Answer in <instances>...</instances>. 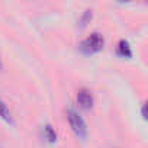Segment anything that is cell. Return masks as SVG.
<instances>
[{"label":"cell","mask_w":148,"mask_h":148,"mask_svg":"<svg viewBox=\"0 0 148 148\" xmlns=\"http://www.w3.org/2000/svg\"><path fill=\"white\" fill-rule=\"evenodd\" d=\"M67 119H68V123L73 129V132L76 134L77 136L80 138H84L86 134H87V128H86V123L83 121V118L74 110V109H68L67 110Z\"/></svg>","instance_id":"6da1fadb"},{"label":"cell","mask_w":148,"mask_h":148,"mask_svg":"<svg viewBox=\"0 0 148 148\" xmlns=\"http://www.w3.org/2000/svg\"><path fill=\"white\" fill-rule=\"evenodd\" d=\"M105 45V39L100 34L97 32H93L90 34L83 42H82V49L86 52V54H93V52H99L102 51Z\"/></svg>","instance_id":"7a4b0ae2"},{"label":"cell","mask_w":148,"mask_h":148,"mask_svg":"<svg viewBox=\"0 0 148 148\" xmlns=\"http://www.w3.org/2000/svg\"><path fill=\"white\" fill-rule=\"evenodd\" d=\"M77 102L86 110H89V109L93 108V96H92V93L87 89H80L79 90V93H77Z\"/></svg>","instance_id":"3957f363"},{"label":"cell","mask_w":148,"mask_h":148,"mask_svg":"<svg viewBox=\"0 0 148 148\" xmlns=\"http://www.w3.org/2000/svg\"><path fill=\"white\" fill-rule=\"evenodd\" d=\"M118 54L122 55V57H126V58L132 57L131 45H129L128 41H125V39H121V41H119V44H118Z\"/></svg>","instance_id":"277c9868"},{"label":"cell","mask_w":148,"mask_h":148,"mask_svg":"<svg viewBox=\"0 0 148 148\" xmlns=\"http://www.w3.org/2000/svg\"><path fill=\"white\" fill-rule=\"evenodd\" d=\"M92 18H93V12H92L90 9L84 10V12H83V15H82V18H80V21H79V26H80L82 29H83V28H86V26H87V23H90Z\"/></svg>","instance_id":"5b68a950"},{"label":"cell","mask_w":148,"mask_h":148,"mask_svg":"<svg viewBox=\"0 0 148 148\" xmlns=\"http://www.w3.org/2000/svg\"><path fill=\"white\" fill-rule=\"evenodd\" d=\"M0 118H2L3 121L12 123V115H10V110L8 109V106L0 100Z\"/></svg>","instance_id":"8992f818"},{"label":"cell","mask_w":148,"mask_h":148,"mask_svg":"<svg viewBox=\"0 0 148 148\" xmlns=\"http://www.w3.org/2000/svg\"><path fill=\"white\" fill-rule=\"evenodd\" d=\"M44 134H45V136H47V139H48L49 142H55V141H57L55 129H54L49 123H47V125L44 126Z\"/></svg>","instance_id":"52a82bcc"},{"label":"cell","mask_w":148,"mask_h":148,"mask_svg":"<svg viewBox=\"0 0 148 148\" xmlns=\"http://www.w3.org/2000/svg\"><path fill=\"white\" fill-rule=\"evenodd\" d=\"M141 112H142V116H144V119L147 118V113H145V105L142 103V108H141Z\"/></svg>","instance_id":"ba28073f"},{"label":"cell","mask_w":148,"mask_h":148,"mask_svg":"<svg viewBox=\"0 0 148 148\" xmlns=\"http://www.w3.org/2000/svg\"><path fill=\"white\" fill-rule=\"evenodd\" d=\"M0 68H2V61H0Z\"/></svg>","instance_id":"9c48e42d"}]
</instances>
